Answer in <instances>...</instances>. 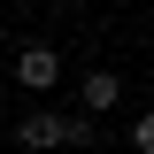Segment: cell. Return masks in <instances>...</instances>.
<instances>
[{
	"label": "cell",
	"instance_id": "277c9868",
	"mask_svg": "<svg viewBox=\"0 0 154 154\" xmlns=\"http://www.w3.org/2000/svg\"><path fill=\"white\" fill-rule=\"evenodd\" d=\"M62 146H93V116L85 108H62Z\"/></svg>",
	"mask_w": 154,
	"mask_h": 154
},
{
	"label": "cell",
	"instance_id": "6da1fadb",
	"mask_svg": "<svg viewBox=\"0 0 154 154\" xmlns=\"http://www.w3.org/2000/svg\"><path fill=\"white\" fill-rule=\"evenodd\" d=\"M16 85H23V93H54V85H62V54L38 46V38L16 46Z\"/></svg>",
	"mask_w": 154,
	"mask_h": 154
},
{
	"label": "cell",
	"instance_id": "5b68a950",
	"mask_svg": "<svg viewBox=\"0 0 154 154\" xmlns=\"http://www.w3.org/2000/svg\"><path fill=\"white\" fill-rule=\"evenodd\" d=\"M131 146H139V154H154V108H146V116L131 123Z\"/></svg>",
	"mask_w": 154,
	"mask_h": 154
},
{
	"label": "cell",
	"instance_id": "3957f363",
	"mask_svg": "<svg viewBox=\"0 0 154 154\" xmlns=\"http://www.w3.org/2000/svg\"><path fill=\"white\" fill-rule=\"evenodd\" d=\"M16 146L23 154H46V146H62V108H31L16 123Z\"/></svg>",
	"mask_w": 154,
	"mask_h": 154
},
{
	"label": "cell",
	"instance_id": "7a4b0ae2",
	"mask_svg": "<svg viewBox=\"0 0 154 154\" xmlns=\"http://www.w3.org/2000/svg\"><path fill=\"white\" fill-rule=\"evenodd\" d=\"M116 100H123V77H116V69H85V77H77V108H85V116H108Z\"/></svg>",
	"mask_w": 154,
	"mask_h": 154
}]
</instances>
